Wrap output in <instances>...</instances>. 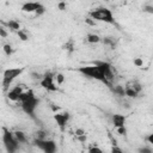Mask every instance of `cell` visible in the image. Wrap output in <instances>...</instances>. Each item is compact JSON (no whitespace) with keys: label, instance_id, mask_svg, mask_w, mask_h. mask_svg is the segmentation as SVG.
Instances as JSON below:
<instances>
[{"label":"cell","instance_id":"obj_1","mask_svg":"<svg viewBox=\"0 0 153 153\" xmlns=\"http://www.w3.org/2000/svg\"><path fill=\"white\" fill-rule=\"evenodd\" d=\"M78 71H79L80 73H83L85 77H89V78L96 79V80H99V81H102V83L107 84L108 86H111V84L109 83L107 79H105L104 74L101 72L99 68L97 67L96 65H93V66H84V67H80V68H79Z\"/></svg>","mask_w":153,"mask_h":153},{"label":"cell","instance_id":"obj_2","mask_svg":"<svg viewBox=\"0 0 153 153\" xmlns=\"http://www.w3.org/2000/svg\"><path fill=\"white\" fill-rule=\"evenodd\" d=\"M90 17L93 18L96 22L99 20V22H105V23H110V24H113L114 22H115L113 12L109 8H105V7H99V8H96V10L91 11L90 12Z\"/></svg>","mask_w":153,"mask_h":153},{"label":"cell","instance_id":"obj_3","mask_svg":"<svg viewBox=\"0 0 153 153\" xmlns=\"http://www.w3.org/2000/svg\"><path fill=\"white\" fill-rule=\"evenodd\" d=\"M23 73V68H8L4 72V79H3V87L4 91L8 89V86L12 84V81L19 77Z\"/></svg>","mask_w":153,"mask_h":153},{"label":"cell","instance_id":"obj_4","mask_svg":"<svg viewBox=\"0 0 153 153\" xmlns=\"http://www.w3.org/2000/svg\"><path fill=\"white\" fill-rule=\"evenodd\" d=\"M3 141H4V144H5L8 152L13 153L17 151L19 143H18V140L16 139V136H14V133H11V132H8V130H6V129H4Z\"/></svg>","mask_w":153,"mask_h":153},{"label":"cell","instance_id":"obj_5","mask_svg":"<svg viewBox=\"0 0 153 153\" xmlns=\"http://www.w3.org/2000/svg\"><path fill=\"white\" fill-rule=\"evenodd\" d=\"M35 145L37 146L40 150H42L43 152L46 153H54L56 151V145L54 143L53 140H40V139H35Z\"/></svg>","mask_w":153,"mask_h":153},{"label":"cell","instance_id":"obj_6","mask_svg":"<svg viewBox=\"0 0 153 153\" xmlns=\"http://www.w3.org/2000/svg\"><path fill=\"white\" fill-rule=\"evenodd\" d=\"M94 65H96L97 67L99 68L101 72L104 74L105 79L111 84V81H113V79H114V74H113V71H111L110 64H108V62H105V61H96Z\"/></svg>","mask_w":153,"mask_h":153},{"label":"cell","instance_id":"obj_7","mask_svg":"<svg viewBox=\"0 0 153 153\" xmlns=\"http://www.w3.org/2000/svg\"><path fill=\"white\" fill-rule=\"evenodd\" d=\"M38 103H40V101L36 97H34V98H31L29 101L22 102L20 104H22V109L24 110V113L34 117V114H35V110H36V108H37Z\"/></svg>","mask_w":153,"mask_h":153},{"label":"cell","instance_id":"obj_8","mask_svg":"<svg viewBox=\"0 0 153 153\" xmlns=\"http://www.w3.org/2000/svg\"><path fill=\"white\" fill-rule=\"evenodd\" d=\"M41 86H42L43 89L48 90V91H57V86L56 84L54 83V77L51 73H47L44 77L42 78V80H41Z\"/></svg>","mask_w":153,"mask_h":153},{"label":"cell","instance_id":"obj_9","mask_svg":"<svg viewBox=\"0 0 153 153\" xmlns=\"http://www.w3.org/2000/svg\"><path fill=\"white\" fill-rule=\"evenodd\" d=\"M22 92H23L22 86H16L14 89H12L11 91H8L7 98L10 101H13V102H18V101H19V96H20Z\"/></svg>","mask_w":153,"mask_h":153},{"label":"cell","instance_id":"obj_10","mask_svg":"<svg viewBox=\"0 0 153 153\" xmlns=\"http://www.w3.org/2000/svg\"><path fill=\"white\" fill-rule=\"evenodd\" d=\"M54 120L55 122L57 123V126L61 128V130H65V127H66V123H67V118L65 116V114H59V113H55L54 115Z\"/></svg>","mask_w":153,"mask_h":153},{"label":"cell","instance_id":"obj_11","mask_svg":"<svg viewBox=\"0 0 153 153\" xmlns=\"http://www.w3.org/2000/svg\"><path fill=\"white\" fill-rule=\"evenodd\" d=\"M40 5H41L40 3H25L24 5L22 6V11H23V12H29V13H31V12H35Z\"/></svg>","mask_w":153,"mask_h":153},{"label":"cell","instance_id":"obj_12","mask_svg":"<svg viewBox=\"0 0 153 153\" xmlns=\"http://www.w3.org/2000/svg\"><path fill=\"white\" fill-rule=\"evenodd\" d=\"M113 122H114V126H115L116 128L122 127V126H124V123H126V117H124L123 115L116 114V115L113 116Z\"/></svg>","mask_w":153,"mask_h":153},{"label":"cell","instance_id":"obj_13","mask_svg":"<svg viewBox=\"0 0 153 153\" xmlns=\"http://www.w3.org/2000/svg\"><path fill=\"white\" fill-rule=\"evenodd\" d=\"M35 97V93H34V91L32 90H28V91H23L20 93V96H19V101L18 102H25V101H29L31 99V98H34Z\"/></svg>","mask_w":153,"mask_h":153},{"label":"cell","instance_id":"obj_14","mask_svg":"<svg viewBox=\"0 0 153 153\" xmlns=\"http://www.w3.org/2000/svg\"><path fill=\"white\" fill-rule=\"evenodd\" d=\"M6 25L8 27V29L12 30V31H19L20 30V24H19L18 22H16L14 19H11L6 23Z\"/></svg>","mask_w":153,"mask_h":153},{"label":"cell","instance_id":"obj_15","mask_svg":"<svg viewBox=\"0 0 153 153\" xmlns=\"http://www.w3.org/2000/svg\"><path fill=\"white\" fill-rule=\"evenodd\" d=\"M14 136H16L17 140H18L19 144H25L28 141L27 135H25L23 132H20V130H17V132H14Z\"/></svg>","mask_w":153,"mask_h":153},{"label":"cell","instance_id":"obj_16","mask_svg":"<svg viewBox=\"0 0 153 153\" xmlns=\"http://www.w3.org/2000/svg\"><path fill=\"white\" fill-rule=\"evenodd\" d=\"M127 86H129V87H132V89H134L136 92H141V90H143V86H141V84L139 83L138 80H133V81H129L128 84H127Z\"/></svg>","mask_w":153,"mask_h":153},{"label":"cell","instance_id":"obj_17","mask_svg":"<svg viewBox=\"0 0 153 153\" xmlns=\"http://www.w3.org/2000/svg\"><path fill=\"white\" fill-rule=\"evenodd\" d=\"M86 41L89 43H98L101 41V37L96 34H89V35L86 36Z\"/></svg>","mask_w":153,"mask_h":153},{"label":"cell","instance_id":"obj_18","mask_svg":"<svg viewBox=\"0 0 153 153\" xmlns=\"http://www.w3.org/2000/svg\"><path fill=\"white\" fill-rule=\"evenodd\" d=\"M113 90H114V92H115L116 96H118V97H123V96H126V91H124V87H123V86H121V85H116Z\"/></svg>","mask_w":153,"mask_h":153},{"label":"cell","instance_id":"obj_19","mask_svg":"<svg viewBox=\"0 0 153 153\" xmlns=\"http://www.w3.org/2000/svg\"><path fill=\"white\" fill-rule=\"evenodd\" d=\"M124 91H126V96L130 97V98H135V97H138V94H139V92H136L134 89L129 87V86H126V87H124Z\"/></svg>","mask_w":153,"mask_h":153},{"label":"cell","instance_id":"obj_20","mask_svg":"<svg viewBox=\"0 0 153 153\" xmlns=\"http://www.w3.org/2000/svg\"><path fill=\"white\" fill-rule=\"evenodd\" d=\"M47 136H48V133L43 129H40L36 132V139H40V140H46Z\"/></svg>","mask_w":153,"mask_h":153},{"label":"cell","instance_id":"obj_21","mask_svg":"<svg viewBox=\"0 0 153 153\" xmlns=\"http://www.w3.org/2000/svg\"><path fill=\"white\" fill-rule=\"evenodd\" d=\"M103 42H104L105 46L111 47V49L115 48V41H114V38H113V37H105L104 40H103Z\"/></svg>","mask_w":153,"mask_h":153},{"label":"cell","instance_id":"obj_22","mask_svg":"<svg viewBox=\"0 0 153 153\" xmlns=\"http://www.w3.org/2000/svg\"><path fill=\"white\" fill-rule=\"evenodd\" d=\"M17 35H18V37L20 38V41H28L29 40V36H28V34L24 31V30H19V31H17Z\"/></svg>","mask_w":153,"mask_h":153},{"label":"cell","instance_id":"obj_23","mask_svg":"<svg viewBox=\"0 0 153 153\" xmlns=\"http://www.w3.org/2000/svg\"><path fill=\"white\" fill-rule=\"evenodd\" d=\"M4 51H5V54L7 56H10V55L13 54V48H12L11 44H5V46H4Z\"/></svg>","mask_w":153,"mask_h":153},{"label":"cell","instance_id":"obj_24","mask_svg":"<svg viewBox=\"0 0 153 153\" xmlns=\"http://www.w3.org/2000/svg\"><path fill=\"white\" fill-rule=\"evenodd\" d=\"M44 12H46V7H44L43 5H40V6L37 7V10L35 11L36 16H42V14L44 13Z\"/></svg>","mask_w":153,"mask_h":153},{"label":"cell","instance_id":"obj_25","mask_svg":"<svg viewBox=\"0 0 153 153\" xmlns=\"http://www.w3.org/2000/svg\"><path fill=\"white\" fill-rule=\"evenodd\" d=\"M55 79H56V81H57V85H61V84L65 81V77H64V74H61V73H57V74L55 75Z\"/></svg>","mask_w":153,"mask_h":153},{"label":"cell","instance_id":"obj_26","mask_svg":"<svg viewBox=\"0 0 153 153\" xmlns=\"http://www.w3.org/2000/svg\"><path fill=\"white\" fill-rule=\"evenodd\" d=\"M134 66H136V67H143L144 60L141 59V57H135L134 59Z\"/></svg>","mask_w":153,"mask_h":153},{"label":"cell","instance_id":"obj_27","mask_svg":"<svg viewBox=\"0 0 153 153\" xmlns=\"http://www.w3.org/2000/svg\"><path fill=\"white\" fill-rule=\"evenodd\" d=\"M116 129H117V134L118 135H126L127 134V128L124 126L118 127V128H116Z\"/></svg>","mask_w":153,"mask_h":153},{"label":"cell","instance_id":"obj_28","mask_svg":"<svg viewBox=\"0 0 153 153\" xmlns=\"http://www.w3.org/2000/svg\"><path fill=\"white\" fill-rule=\"evenodd\" d=\"M85 23L87 25H90V27H94V25H96V20H94L93 18H91V17H87V18L85 19Z\"/></svg>","mask_w":153,"mask_h":153},{"label":"cell","instance_id":"obj_29","mask_svg":"<svg viewBox=\"0 0 153 153\" xmlns=\"http://www.w3.org/2000/svg\"><path fill=\"white\" fill-rule=\"evenodd\" d=\"M144 12L150 13V14H153V6L152 5H145L144 6Z\"/></svg>","mask_w":153,"mask_h":153},{"label":"cell","instance_id":"obj_30","mask_svg":"<svg viewBox=\"0 0 153 153\" xmlns=\"http://www.w3.org/2000/svg\"><path fill=\"white\" fill-rule=\"evenodd\" d=\"M65 49H67V50H70V51H72L73 50V41L71 40V41H68L66 44H65Z\"/></svg>","mask_w":153,"mask_h":153},{"label":"cell","instance_id":"obj_31","mask_svg":"<svg viewBox=\"0 0 153 153\" xmlns=\"http://www.w3.org/2000/svg\"><path fill=\"white\" fill-rule=\"evenodd\" d=\"M66 7H67V5H66L65 1H60V3L57 4V10H60V11H65Z\"/></svg>","mask_w":153,"mask_h":153},{"label":"cell","instance_id":"obj_32","mask_svg":"<svg viewBox=\"0 0 153 153\" xmlns=\"http://www.w3.org/2000/svg\"><path fill=\"white\" fill-rule=\"evenodd\" d=\"M0 36H1L3 38L7 37V32H6V30H5V28H4V27L0 28Z\"/></svg>","mask_w":153,"mask_h":153},{"label":"cell","instance_id":"obj_33","mask_svg":"<svg viewBox=\"0 0 153 153\" xmlns=\"http://www.w3.org/2000/svg\"><path fill=\"white\" fill-rule=\"evenodd\" d=\"M77 140H78V141H80V143H86V140H87V138H86V134L77 136Z\"/></svg>","mask_w":153,"mask_h":153},{"label":"cell","instance_id":"obj_34","mask_svg":"<svg viewBox=\"0 0 153 153\" xmlns=\"http://www.w3.org/2000/svg\"><path fill=\"white\" fill-rule=\"evenodd\" d=\"M84 134H86L84 129H81V128L75 129V136H79V135H84Z\"/></svg>","mask_w":153,"mask_h":153},{"label":"cell","instance_id":"obj_35","mask_svg":"<svg viewBox=\"0 0 153 153\" xmlns=\"http://www.w3.org/2000/svg\"><path fill=\"white\" fill-rule=\"evenodd\" d=\"M89 152H102V150L98 147H91L89 148Z\"/></svg>","mask_w":153,"mask_h":153},{"label":"cell","instance_id":"obj_36","mask_svg":"<svg viewBox=\"0 0 153 153\" xmlns=\"http://www.w3.org/2000/svg\"><path fill=\"white\" fill-rule=\"evenodd\" d=\"M111 152H118V153H122V150H121V148H118V147H116V145H115L113 148H111Z\"/></svg>","mask_w":153,"mask_h":153},{"label":"cell","instance_id":"obj_37","mask_svg":"<svg viewBox=\"0 0 153 153\" xmlns=\"http://www.w3.org/2000/svg\"><path fill=\"white\" fill-rule=\"evenodd\" d=\"M139 152H147V153H151L152 152V150H151V148H140L139 150Z\"/></svg>","mask_w":153,"mask_h":153},{"label":"cell","instance_id":"obj_38","mask_svg":"<svg viewBox=\"0 0 153 153\" xmlns=\"http://www.w3.org/2000/svg\"><path fill=\"white\" fill-rule=\"evenodd\" d=\"M147 141H148L150 144H152V145H153V134L148 135V136H147Z\"/></svg>","mask_w":153,"mask_h":153},{"label":"cell","instance_id":"obj_39","mask_svg":"<svg viewBox=\"0 0 153 153\" xmlns=\"http://www.w3.org/2000/svg\"><path fill=\"white\" fill-rule=\"evenodd\" d=\"M51 109H53V111H54V113H57L60 108H59V107H56V105H51Z\"/></svg>","mask_w":153,"mask_h":153},{"label":"cell","instance_id":"obj_40","mask_svg":"<svg viewBox=\"0 0 153 153\" xmlns=\"http://www.w3.org/2000/svg\"><path fill=\"white\" fill-rule=\"evenodd\" d=\"M32 78H34V79H38V78H40V74H37V73H32Z\"/></svg>","mask_w":153,"mask_h":153},{"label":"cell","instance_id":"obj_41","mask_svg":"<svg viewBox=\"0 0 153 153\" xmlns=\"http://www.w3.org/2000/svg\"><path fill=\"white\" fill-rule=\"evenodd\" d=\"M105 1H110V0H105Z\"/></svg>","mask_w":153,"mask_h":153}]
</instances>
